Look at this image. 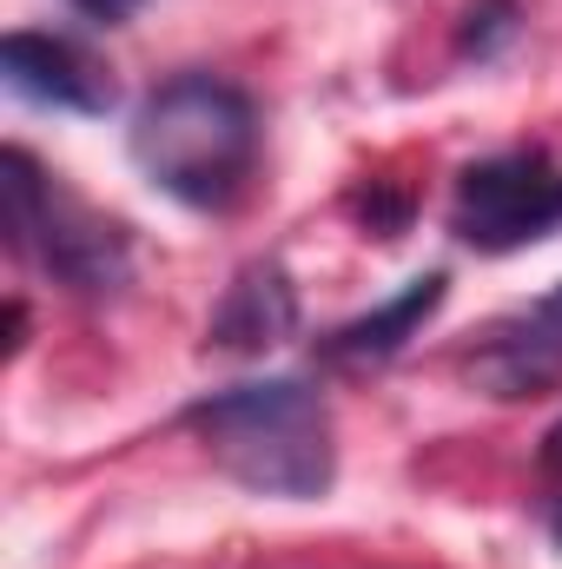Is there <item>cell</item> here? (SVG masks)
<instances>
[{
	"label": "cell",
	"mask_w": 562,
	"mask_h": 569,
	"mask_svg": "<svg viewBox=\"0 0 562 569\" xmlns=\"http://www.w3.org/2000/svg\"><path fill=\"white\" fill-rule=\"evenodd\" d=\"M127 146L165 199L192 212H225L259 166V107L232 80L179 73L140 100Z\"/></svg>",
	"instance_id": "cell-1"
},
{
	"label": "cell",
	"mask_w": 562,
	"mask_h": 569,
	"mask_svg": "<svg viewBox=\"0 0 562 569\" xmlns=\"http://www.w3.org/2000/svg\"><path fill=\"white\" fill-rule=\"evenodd\" d=\"M212 463L245 483L252 497L279 503H311L338 477V443H331V411L304 378H259L212 391L185 411Z\"/></svg>",
	"instance_id": "cell-2"
},
{
	"label": "cell",
	"mask_w": 562,
	"mask_h": 569,
	"mask_svg": "<svg viewBox=\"0 0 562 569\" xmlns=\"http://www.w3.org/2000/svg\"><path fill=\"white\" fill-rule=\"evenodd\" d=\"M0 219H7V246L20 259H33L47 279L73 284L87 298L127 284V272H133L127 232L107 226L100 212H87L53 172H40V159L27 146L0 152Z\"/></svg>",
	"instance_id": "cell-3"
},
{
	"label": "cell",
	"mask_w": 562,
	"mask_h": 569,
	"mask_svg": "<svg viewBox=\"0 0 562 569\" xmlns=\"http://www.w3.org/2000/svg\"><path fill=\"white\" fill-rule=\"evenodd\" d=\"M562 226V166L543 146H516L456 172L450 232L476 252H516Z\"/></svg>",
	"instance_id": "cell-4"
},
{
	"label": "cell",
	"mask_w": 562,
	"mask_h": 569,
	"mask_svg": "<svg viewBox=\"0 0 562 569\" xmlns=\"http://www.w3.org/2000/svg\"><path fill=\"white\" fill-rule=\"evenodd\" d=\"M0 73H7V87L20 100L60 107V113H113V100H120L107 67L87 47L60 40V33H27V27L7 33L0 40Z\"/></svg>",
	"instance_id": "cell-5"
},
{
	"label": "cell",
	"mask_w": 562,
	"mask_h": 569,
	"mask_svg": "<svg viewBox=\"0 0 562 569\" xmlns=\"http://www.w3.org/2000/svg\"><path fill=\"white\" fill-rule=\"evenodd\" d=\"M470 378L490 398H536L543 385H556L562 378V284L490 331V345L470 358Z\"/></svg>",
	"instance_id": "cell-6"
},
{
	"label": "cell",
	"mask_w": 562,
	"mask_h": 569,
	"mask_svg": "<svg viewBox=\"0 0 562 569\" xmlns=\"http://www.w3.org/2000/svg\"><path fill=\"white\" fill-rule=\"evenodd\" d=\"M298 331V284L279 259H252L239 279L225 284V298L212 305L205 325V351L219 358H265Z\"/></svg>",
	"instance_id": "cell-7"
},
{
	"label": "cell",
	"mask_w": 562,
	"mask_h": 569,
	"mask_svg": "<svg viewBox=\"0 0 562 569\" xmlns=\"http://www.w3.org/2000/svg\"><path fill=\"white\" fill-rule=\"evenodd\" d=\"M443 291H450V279H443V272H423V279H411L398 298H391V305H378V311H364V318L338 325V331L324 338V358H331V365H384V358H398V351L418 338L423 325L436 318Z\"/></svg>",
	"instance_id": "cell-8"
},
{
	"label": "cell",
	"mask_w": 562,
	"mask_h": 569,
	"mask_svg": "<svg viewBox=\"0 0 562 569\" xmlns=\"http://www.w3.org/2000/svg\"><path fill=\"white\" fill-rule=\"evenodd\" d=\"M516 27H523V7L516 0H470L463 7V27H456V47L470 60H490V53H503L516 40Z\"/></svg>",
	"instance_id": "cell-9"
},
{
	"label": "cell",
	"mask_w": 562,
	"mask_h": 569,
	"mask_svg": "<svg viewBox=\"0 0 562 569\" xmlns=\"http://www.w3.org/2000/svg\"><path fill=\"white\" fill-rule=\"evenodd\" d=\"M351 212H358L378 239H398V232H404V219H411V199L371 179V192H358V199H351Z\"/></svg>",
	"instance_id": "cell-10"
},
{
	"label": "cell",
	"mask_w": 562,
	"mask_h": 569,
	"mask_svg": "<svg viewBox=\"0 0 562 569\" xmlns=\"http://www.w3.org/2000/svg\"><path fill=\"white\" fill-rule=\"evenodd\" d=\"M73 7H80L87 20H100V27H120V20H133V13H140L145 0H73Z\"/></svg>",
	"instance_id": "cell-11"
},
{
	"label": "cell",
	"mask_w": 562,
	"mask_h": 569,
	"mask_svg": "<svg viewBox=\"0 0 562 569\" xmlns=\"http://www.w3.org/2000/svg\"><path fill=\"white\" fill-rule=\"evenodd\" d=\"M20 345H27V305L13 298V305H7V358H13Z\"/></svg>",
	"instance_id": "cell-12"
},
{
	"label": "cell",
	"mask_w": 562,
	"mask_h": 569,
	"mask_svg": "<svg viewBox=\"0 0 562 569\" xmlns=\"http://www.w3.org/2000/svg\"><path fill=\"white\" fill-rule=\"evenodd\" d=\"M543 470L562 477V425H550V437H543Z\"/></svg>",
	"instance_id": "cell-13"
},
{
	"label": "cell",
	"mask_w": 562,
	"mask_h": 569,
	"mask_svg": "<svg viewBox=\"0 0 562 569\" xmlns=\"http://www.w3.org/2000/svg\"><path fill=\"white\" fill-rule=\"evenodd\" d=\"M550 537L562 543V497H550Z\"/></svg>",
	"instance_id": "cell-14"
}]
</instances>
